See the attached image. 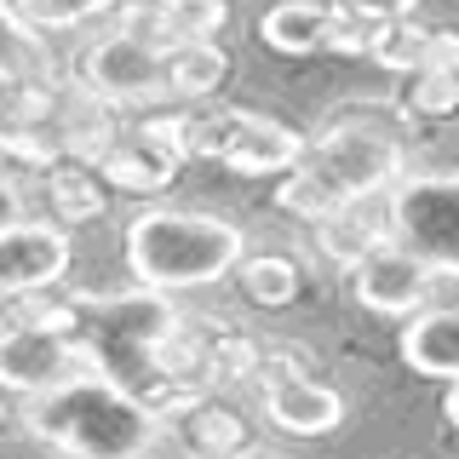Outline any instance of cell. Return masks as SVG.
<instances>
[{
	"label": "cell",
	"mask_w": 459,
	"mask_h": 459,
	"mask_svg": "<svg viewBox=\"0 0 459 459\" xmlns=\"http://www.w3.org/2000/svg\"><path fill=\"white\" fill-rule=\"evenodd\" d=\"M408 109L420 115H454L459 109V64H425L408 75Z\"/></svg>",
	"instance_id": "cell-19"
},
{
	"label": "cell",
	"mask_w": 459,
	"mask_h": 459,
	"mask_svg": "<svg viewBox=\"0 0 459 459\" xmlns=\"http://www.w3.org/2000/svg\"><path fill=\"white\" fill-rule=\"evenodd\" d=\"M402 362L425 379L459 385V305H420L402 316Z\"/></svg>",
	"instance_id": "cell-13"
},
{
	"label": "cell",
	"mask_w": 459,
	"mask_h": 459,
	"mask_svg": "<svg viewBox=\"0 0 459 459\" xmlns=\"http://www.w3.org/2000/svg\"><path fill=\"white\" fill-rule=\"evenodd\" d=\"M23 425L40 442H52L57 454L81 459H143L161 442V413L98 368L64 379L47 396H29Z\"/></svg>",
	"instance_id": "cell-1"
},
{
	"label": "cell",
	"mask_w": 459,
	"mask_h": 459,
	"mask_svg": "<svg viewBox=\"0 0 459 459\" xmlns=\"http://www.w3.org/2000/svg\"><path fill=\"white\" fill-rule=\"evenodd\" d=\"M47 69H52V57H47L40 29L12 0H0V75H47Z\"/></svg>",
	"instance_id": "cell-16"
},
{
	"label": "cell",
	"mask_w": 459,
	"mask_h": 459,
	"mask_svg": "<svg viewBox=\"0 0 459 459\" xmlns=\"http://www.w3.org/2000/svg\"><path fill=\"white\" fill-rule=\"evenodd\" d=\"M247 258V236L230 219L184 207H150L126 224V270L150 293H190L224 281Z\"/></svg>",
	"instance_id": "cell-3"
},
{
	"label": "cell",
	"mask_w": 459,
	"mask_h": 459,
	"mask_svg": "<svg viewBox=\"0 0 459 459\" xmlns=\"http://www.w3.org/2000/svg\"><path fill=\"white\" fill-rule=\"evenodd\" d=\"M64 459H81V454H64Z\"/></svg>",
	"instance_id": "cell-25"
},
{
	"label": "cell",
	"mask_w": 459,
	"mask_h": 459,
	"mask_svg": "<svg viewBox=\"0 0 459 459\" xmlns=\"http://www.w3.org/2000/svg\"><path fill=\"white\" fill-rule=\"evenodd\" d=\"M184 442L195 448V459H219V454H236V448H247V442H241V425H236V413H224V408H207V402H190V408H184Z\"/></svg>",
	"instance_id": "cell-17"
},
{
	"label": "cell",
	"mask_w": 459,
	"mask_h": 459,
	"mask_svg": "<svg viewBox=\"0 0 459 459\" xmlns=\"http://www.w3.org/2000/svg\"><path fill=\"white\" fill-rule=\"evenodd\" d=\"M258 35H264V47L281 52V57H310V52L368 57L373 23H356L344 6H327V0H281V6L264 12Z\"/></svg>",
	"instance_id": "cell-8"
},
{
	"label": "cell",
	"mask_w": 459,
	"mask_h": 459,
	"mask_svg": "<svg viewBox=\"0 0 459 459\" xmlns=\"http://www.w3.org/2000/svg\"><path fill=\"white\" fill-rule=\"evenodd\" d=\"M81 86L98 92L109 109H150L172 104L167 86V47L155 35H143L133 23H115L109 35H98L81 52Z\"/></svg>",
	"instance_id": "cell-5"
},
{
	"label": "cell",
	"mask_w": 459,
	"mask_h": 459,
	"mask_svg": "<svg viewBox=\"0 0 459 459\" xmlns=\"http://www.w3.org/2000/svg\"><path fill=\"white\" fill-rule=\"evenodd\" d=\"M219 459H276V454H253V448H236V454H219Z\"/></svg>",
	"instance_id": "cell-24"
},
{
	"label": "cell",
	"mask_w": 459,
	"mask_h": 459,
	"mask_svg": "<svg viewBox=\"0 0 459 459\" xmlns=\"http://www.w3.org/2000/svg\"><path fill=\"white\" fill-rule=\"evenodd\" d=\"M253 373H258V396H264V420L287 437H327V430L344 425V396L333 385L310 379L287 362H264Z\"/></svg>",
	"instance_id": "cell-9"
},
{
	"label": "cell",
	"mask_w": 459,
	"mask_h": 459,
	"mask_svg": "<svg viewBox=\"0 0 459 459\" xmlns=\"http://www.w3.org/2000/svg\"><path fill=\"white\" fill-rule=\"evenodd\" d=\"M396 178H402V138L385 121L351 109L339 121H327L322 138H305V155H299L293 172H281L276 201L316 224L339 201L368 195V190H391Z\"/></svg>",
	"instance_id": "cell-2"
},
{
	"label": "cell",
	"mask_w": 459,
	"mask_h": 459,
	"mask_svg": "<svg viewBox=\"0 0 459 459\" xmlns=\"http://www.w3.org/2000/svg\"><path fill=\"white\" fill-rule=\"evenodd\" d=\"M98 368L86 339L69 327L64 310H47V316H23V322L0 327V391L6 396H47L57 391L64 379Z\"/></svg>",
	"instance_id": "cell-4"
},
{
	"label": "cell",
	"mask_w": 459,
	"mask_h": 459,
	"mask_svg": "<svg viewBox=\"0 0 459 459\" xmlns=\"http://www.w3.org/2000/svg\"><path fill=\"white\" fill-rule=\"evenodd\" d=\"M241 287H247V299L258 305H287V299L299 293V264L281 253H258V258H241Z\"/></svg>",
	"instance_id": "cell-18"
},
{
	"label": "cell",
	"mask_w": 459,
	"mask_h": 459,
	"mask_svg": "<svg viewBox=\"0 0 459 459\" xmlns=\"http://www.w3.org/2000/svg\"><path fill=\"white\" fill-rule=\"evenodd\" d=\"M69 230L47 219H6L0 224V299H35L52 293L69 276Z\"/></svg>",
	"instance_id": "cell-7"
},
{
	"label": "cell",
	"mask_w": 459,
	"mask_h": 459,
	"mask_svg": "<svg viewBox=\"0 0 459 459\" xmlns=\"http://www.w3.org/2000/svg\"><path fill=\"white\" fill-rule=\"evenodd\" d=\"M448 420H454V430H459V385H448Z\"/></svg>",
	"instance_id": "cell-23"
},
{
	"label": "cell",
	"mask_w": 459,
	"mask_h": 459,
	"mask_svg": "<svg viewBox=\"0 0 459 459\" xmlns=\"http://www.w3.org/2000/svg\"><path fill=\"white\" fill-rule=\"evenodd\" d=\"M351 293L362 310L402 322V316H413L430 299V264L413 258L408 247H396V241H379L373 253H362L351 264Z\"/></svg>",
	"instance_id": "cell-10"
},
{
	"label": "cell",
	"mask_w": 459,
	"mask_h": 459,
	"mask_svg": "<svg viewBox=\"0 0 459 459\" xmlns=\"http://www.w3.org/2000/svg\"><path fill=\"white\" fill-rule=\"evenodd\" d=\"M379 241H391V190L351 195V201H339L333 212L316 219V247L344 270H351L362 253H373Z\"/></svg>",
	"instance_id": "cell-11"
},
{
	"label": "cell",
	"mask_w": 459,
	"mask_h": 459,
	"mask_svg": "<svg viewBox=\"0 0 459 459\" xmlns=\"http://www.w3.org/2000/svg\"><path fill=\"white\" fill-rule=\"evenodd\" d=\"M12 6L47 35V29H81V23L104 18V12H115V0H12Z\"/></svg>",
	"instance_id": "cell-20"
},
{
	"label": "cell",
	"mask_w": 459,
	"mask_h": 459,
	"mask_svg": "<svg viewBox=\"0 0 459 459\" xmlns=\"http://www.w3.org/2000/svg\"><path fill=\"white\" fill-rule=\"evenodd\" d=\"M18 212H23V195H18V184H12L6 172H0V224L18 219Z\"/></svg>",
	"instance_id": "cell-22"
},
{
	"label": "cell",
	"mask_w": 459,
	"mask_h": 459,
	"mask_svg": "<svg viewBox=\"0 0 459 459\" xmlns=\"http://www.w3.org/2000/svg\"><path fill=\"white\" fill-rule=\"evenodd\" d=\"M92 172L109 184V190L155 195V190H167V184H172V172H178V155H172L167 143L150 133V126H138V133H115V143L92 161Z\"/></svg>",
	"instance_id": "cell-12"
},
{
	"label": "cell",
	"mask_w": 459,
	"mask_h": 459,
	"mask_svg": "<svg viewBox=\"0 0 459 459\" xmlns=\"http://www.w3.org/2000/svg\"><path fill=\"white\" fill-rule=\"evenodd\" d=\"M155 40L161 47H190L212 40L224 29V0H155Z\"/></svg>",
	"instance_id": "cell-15"
},
{
	"label": "cell",
	"mask_w": 459,
	"mask_h": 459,
	"mask_svg": "<svg viewBox=\"0 0 459 459\" xmlns=\"http://www.w3.org/2000/svg\"><path fill=\"white\" fill-rule=\"evenodd\" d=\"M224 52L212 40H190V47H167V86L172 104H207L224 86Z\"/></svg>",
	"instance_id": "cell-14"
},
{
	"label": "cell",
	"mask_w": 459,
	"mask_h": 459,
	"mask_svg": "<svg viewBox=\"0 0 459 459\" xmlns=\"http://www.w3.org/2000/svg\"><path fill=\"white\" fill-rule=\"evenodd\" d=\"M391 241L430 270L459 264V172H402L391 184Z\"/></svg>",
	"instance_id": "cell-6"
},
{
	"label": "cell",
	"mask_w": 459,
	"mask_h": 459,
	"mask_svg": "<svg viewBox=\"0 0 459 459\" xmlns=\"http://www.w3.org/2000/svg\"><path fill=\"white\" fill-rule=\"evenodd\" d=\"M413 6H420V0H344V12H351L356 23H373V29H385V23H408V18H413Z\"/></svg>",
	"instance_id": "cell-21"
}]
</instances>
